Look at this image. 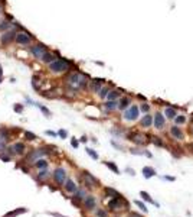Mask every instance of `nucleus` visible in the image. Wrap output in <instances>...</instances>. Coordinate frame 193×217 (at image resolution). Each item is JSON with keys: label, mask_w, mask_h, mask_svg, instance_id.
<instances>
[{"label": "nucleus", "mask_w": 193, "mask_h": 217, "mask_svg": "<svg viewBox=\"0 0 193 217\" xmlns=\"http://www.w3.org/2000/svg\"><path fill=\"white\" fill-rule=\"evenodd\" d=\"M58 135H59V136H61L62 139H65V138L68 136V132H66V130H64V129H61V130L58 132Z\"/></svg>", "instance_id": "58836bf2"}, {"label": "nucleus", "mask_w": 193, "mask_h": 217, "mask_svg": "<svg viewBox=\"0 0 193 217\" xmlns=\"http://www.w3.org/2000/svg\"><path fill=\"white\" fill-rule=\"evenodd\" d=\"M84 174V180H85V185H88V187H95L98 185V180H96L94 175H91L89 172H82Z\"/></svg>", "instance_id": "1a4fd4ad"}, {"label": "nucleus", "mask_w": 193, "mask_h": 217, "mask_svg": "<svg viewBox=\"0 0 193 217\" xmlns=\"http://www.w3.org/2000/svg\"><path fill=\"white\" fill-rule=\"evenodd\" d=\"M12 149H13L15 153H23L24 152V145L23 143H20V142H17V143H15V145L12 146Z\"/></svg>", "instance_id": "4be33fe9"}, {"label": "nucleus", "mask_w": 193, "mask_h": 217, "mask_svg": "<svg viewBox=\"0 0 193 217\" xmlns=\"http://www.w3.org/2000/svg\"><path fill=\"white\" fill-rule=\"evenodd\" d=\"M71 145H72L73 148H78V146H79V142H78V141H76V139L73 138L72 141H71Z\"/></svg>", "instance_id": "49530a36"}, {"label": "nucleus", "mask_w": 193, "mask_h": 217, "mask_svg": "<svg viewBox=\"0 0 193 217\" xmlns=\"http://www.w3.org/2000/svg\"><path fill=\"white\" fill-rule=\"evenodd\" d=\"M0 138H3V139H9V130L7 129H0Z\"/></svg>", "instance_id": "2f4dec72"}, {"label": "nucleus", "mask_w": 193, "mask_h": 217, "mask_svg": "<svg viewBox=\"0 0 193 217\" xmlns=\"http://www.w3.org/2000/svg\"><path fill=\"white\" fill-rule=\"evenodd\" d=\"M35 165H36V168L42 169V168H46V167H48V162H46L45 159H38V161L35 162Z\"/></svg>", "instance_id": "cd10ccee"}, {"label": "nucleus", "mask_w": 193, "mask_h": 217, "mask_svg": "<svg viewBox=\"0 0 193 217\" xmlns=\"http://www.w3.org/2000/svg\"><path fill=\"white\" fill-rule=\"evenodd\" d=\"M15 111H17V113H22V111H23V107H22V106H20V104H15Z\"/></svg>", "instance_id": "c03bdc74"}, {"label": "nucleus", "mask_w": 193, "mask_h": 217, "mask_svg": "<svg viewBox=\"0 0 193 217\" xmlns=\"http://www.w3.org/2000/svg\"><path fill=\"white\" fill-rule=\"evenodd\" d=\"M45 133L49 135V136H56V133H55V132H52V130H46Z\"/></svg>", "instance_id": "de8ad7c7"}, {"label": "nucleus", "mask_w": 193, "mask_h": 217, "mask_svg": "<svg viewBox=\"0 0 193 217\" xmlns=\"http://www.w3.org/2000/svg\"><path fill=\"white\" fill-rule=\"evenodd\" d=\"M192 132H193V130H192Z\"/></svg>", "instance_id": "5fc2aeb1"}, {"label": "nucleus", "mask_w": 193, "mask_h": 217, "mask_svg": "<svg viewBox=\"0 0 193 217\" xmlns=\"http://www.w3.org/2000/svg\"><path fill=\"white\" fill-rule=\"evenodd\" d=\"M53 180L56 181L59 185H64L66 183V172H65L64 168H56L53 171Z\"/></svg>", "instance_id": "0eeeda50"}, {"label": "nucleus", "mask_w": 193, "mask_h": 217, "mask_svg": "<svg viewBox=\"0 0 193 217\" xmlns=\"http://www.w3.org/2000/svg\"><path fill=\"white\" fill-rule=\"evenodd\" d=\"M40 61H42V62H45V64H50V62H53V61H55V55H53V54H50V52H46V54H45V55H43V58L40 59Z\"/></svg>", "instance_id": "412c9836"}, {"label": "nucleus", "mask_w": 193, "mask_h": 217, "mask_svg": "<svg viewBox=\"0 0 193 217\" xmlns=\"http://www.w3.org/2000/svg\"><path fill=\"white\" fill-rule=\"evenodd\" d=\"M170 133L173 135L176 139H182V138H183V133H182V130H180L177 126H171V129H170Z\"/></svg>", "instance_id": "aec40b11"}, {"label": "nucleus", "mask_w": 193, "mask_h": 217, "mask_svg": "<svg viewBox=\"0 0 193 217\" xmlns=\"http://www.w3.org/2000/svg\"><path fill=\"white\" fill-rule=\"evenodd\" d=\"M96 216L98 217H107V213H105L104 210H98V211H96Z\"/></svg>", "instance_id": "a18cd8bd"}, {"label": "nucleus", "mask_w": 193, "mask_h": 217, "mask_svg": "<svg viewBox=\"0 0 193 217\" xmlns=\"http://www.w3.org/2000/svg\"><path fill=\"white\" fill-rule=\"evenodd\" d=\"M108 93H110L108 88H101V91H99V97H101V99H105V97L108 96Z\"/></svg>", "instance_id": "473e14b6"}, {"label": "nucleus", "mask_w": 193, "mask_h": 217, "mask_svg": "<svg viewBox=\"0 0 193 217\" xmlns=\"http://www.w3.org/2000/svg\"><path fill=\"white\" fill-rule=\"evenodd\" d=\"M30 52H32V55L35 58L42 59L43 58V55H45L48 51H46V46H45L43 43H36V45L30 46Z\"/></svg>", "instance_id": "7ed1b4c3"}, {"label": "nucleus", "mask_w": 193, "mask_h": 217, "mask_svg": "<svg viewBox=\"0 0 193 217\" xmlns=\"http://www.w3.org/2000/svg\"><path fill=\"white\" fill-rule=\"evenodd\" d=\"M71 61H68V59L65 58H61L59 59H55L53 62H50L49 64V70L52 71V73H55V74H62L65 71H68L69 68H71Z\"/></svg>", "instance_id": "f03ea898"}, {"label": "nucleus", "mask_w": 193, "mask_h": 217, "mask_svg": "<svg viewBox=\"0 0 193 217\" xmlns=\"http://www.w3.org/2000/svg\"><path fill=\"white\" fill-rule=\"evenodd\" d=\"M66 87L71 90V91H78L81 88H85L87 87V84H88V77L84 74H81L78 71H75V73H71V74L66 77Z\"/></svg>", "instance_id": "f257e3e1"}, {"label": "nucleus", "mask_w": 193, "mask_h": 217, "mask_svg": "<svg viewBox=\"0 0 193 217\" xmlns=\"http://www.w3.org/2000/svg\"><path fill=\"white\" fill-rule=\"evenodd\" d=\"M120 200H121V197H117V198H113V200L108 203V209H111V210H118L121 207V203H120Z\"/></svg>", "instance_id": "4468645a"}, {"label": "nucleus", "mask_w": 193, "mask_h": 217, "mask_svg": "<svg viewBox=\"0 0 193 217\" xmlns=\"http://www.w3.org/2000/svg\"><path fill=\"white\" fill-rule=\"evenodd\" d=\"M130 103H131V101H130L128 97H124V99H121L120 103H118V108H120V110H127Z\"/></svg>", "instance_id": "6ab92c4d"}, {"label": "nucleus", "mask_w": 193, "mask_h": 217, "mask_svg": "<svg viewBox=\"0 0 193 217\" xmlns=\"http://www.w3.org/2000/svg\"><path fill=\"white\" fill-rule=\"evenodd\" d=\"M24 211H26V209H23V207H22V209H19V210H15V211H10V213H9V214H7L6 217H13V216H17V214H22V213H24Z\"/></svg>", "instance_id": "c756f323"}, {"label": "nucleus", "mask_w": 193, "mask_h": 217, "mask_svg": "<svg viewBox=\"0 0 193 217\" xmlns=\"http://www.w3.org/2000/svg\"><path fill=\"white\" fill-rule=\"evenodd\" d=\"M24 136H26V139H27V141H35V139H36V136H35L32 132H26V133H24Z\"/></svg>", "instance_id": "72a5a7b5"}, {"label": "nucleus", "mask_w": 193, "mask_h": 217, "mask_svg": "<svg viewBox=\"0 0 193 217\" xmlns=\"http://www.w3.org/2000/svg\"><path fill=\"white\" fill-rule=\"evenodd\" d=\"M130 141H133L134 143L137 145H143V143L147 142V139H145V136L143 133H134L130 136Z\"/></svg>", "instance_id": "f8f14e48"}, {"label": "nucleus", "mask_w": 193, "mask_h": 217, "mask_svg": "<svg viewBox=\"0 0 193 217\" xmlns=\"http://www.w3.org/2000/svg\"><path fill=\"white\" fill-rule=\"evenodd\" d=\"M3 13V4H0V15Z\"/></svg>", "instance_id": "603ef678"}, {"label": "nucleus", "mask_w": 193, "mask_h": 217, "mask_svg": "<svg viewBox=\"0 0 193 217\" xmlns=\"http://www.w3.org/2000/svg\"><path fill=\"white\" fill-rule=\"evenodd\" d=\"M140 108H141V111H144V113H147V111L150 110V106H148V104H145V103H144V104H141V107H140Z\"/></svg>", "instance_id": "79ce46f5"}, {"label": "nucleus", "mask_w": 193, "mask_h": 217, "mask_svg": "<svg viewBox=\"0 0 193 217\" xmlns=\"http://www.w3.org/2000/svg\"><path fill=\"white\" fill-rule=\"evenodd\" d=\"M1 81H3V77H1V75H0V83H1Z\"/></svg>", "instance_id": "864d4df0"}, {"label": "nucleus", "mask_w": 193, "mask_h": 217, "mask_svg": "<svg viewBox=\"0 0 193 217\" xmlns=\"http://www.w3.org/2000/svg\"><path fill=\"white\" fill-rule=\"evenodd\" d=\"M87 153H88V155H89V156H91L92 159H95V161L98 159V153H96V152H95L94 149H91V148H88V149H87Z\"/></svg>", "instance_id": "7c9ffc66"}, {"label": "nucleus", "mask_w": 193, "mask_h": 217, "mask_svg": "<svg viewBox=\"0 0 193 217\" xmlns=\"http://www.w3.org/2000/svg\"><path fill=\"white\" fill-rule=\"evenodd\" d=\"M65 190L68 192H76L78 188H76V184L73 183L72 180H68V181L65 183Z\"/></svg>", "instance_id": "2eb2a0df"}, {"label": "nucleus", "mask_w": 193, "mask_h": 217, "mask_svg": "<svg viewBox=\"0 0 193 217\" xmlns=\"http://www.w3.org/2000/svg\"><path fill=\"white\" fill-rule=\"evenodd\" d=\"M153 123L156 129H163V126H164V116L161 113H156L153 119Z\"/></svg>", "instance_id": "9d476101"}, {"label": "nucleus", "mask_w": 193, "mask_h": 217, "mask_svg": "<svg viewBox=\"0 0 193 217\" xmlns=\"http://www.w3.org/2000/svg\"><path fill=\"white\" fill-rule=\"evenodd\" d=\"M12 29V23L9 20H0V32H7Z\"/></svg>", "instance_id": "a211bd4d"}, {"label": "nucleus", "mask_w": 193, "mask_h": 217, "mask_svg": "<svg viewBox=\"0 0 193 217\" xmlns=\"http://www.w3.org/2000/svg\"><path fill=\"white\" fill-rule=\"evenodd\" d=\"M45 153H46V152H45L43 149H35L32 153L27 156V161H30V162H36V161H38L40 156H43Z\"/></svg>", "instance_id": "9b49d317"}, {"label": "nucleus", "mask_w": 193, "mask_h": 217, "mask_svg": "<svg viewBox=\"0 0 193 217\" xmlns=\"http://www.w3.org/2000/svg\"><path fill=\"white\" fill-rule=\"evenodd\" d=\"M84 203H85V207H87L88 210L95 209V204H96L95 197H92V195H88V197H85V200H84Z\"/></svg>", "instance_id": "ddd939ff"}, {"label": "nucleus", "mask_w": 193, "mask_h": 217, "mask_svg": "<svg viewBox=\"0 0 193 217\" xmlns=\"http://www.w3.org/2000/svg\"><path fill=\"white\" fill-rule=\"evenodd\" d=\"M105 192H107V194H108V195H113L114 198H117V197H121L120 194H118V192L115 191V190H114V188H105Z\"/></svg>", "instance_id": "c85d7f7f"}, {"label": "nucleus", "mask_w": 193, "mask_h": 217, "mask_svg": "<svg viewBox=\"0 0 193 217\" xmlns=\"http://www.w3.org/2000/svg\"><path fill=\"white\" fill-rule=\"evenodd\" d=\"M46 175H48V172H46V171H40L39 175H38V178H39V180H43V178H46Z\"/></svg>", "instance_id": "37998d69"}, {"label": "nucleus", "mask_w": 193, "mask_h": 217, "mask_svg": "<svg viewBox=\"0 0 193 217\" xmlns=\"http://www.w3.org/2000/svg\"><path fill=\"white\" fill-rule=\"evenodd\" d=\"M140 195L143 197V200L148 201V203H151V204H154V206H157V207H159V204H157V203H156V201H154L153 198L150 197V194H148V192H145V191H141V192H140Z\"/></svg>", "instance_id": "5701e85b"}, {"label": "nucleus", "mask_w": 193, "mask_h": 217, "mask_svg": "<svg viewBox=\"0 0 193 217\" xmlns=\"http://www.w3.org/2000/svg\"><path fill=\"white\" fill-rule=\"evenodd\" d=\"M105 108L107 110H114V108H118V103L115 100H108L105 103Z\"/></svg>", "instance_id": "b1692460"}, {"label": "nucleus", "mask_w": 193, "mask_h": 217, "mask_svg": "<svg viewBox=\"0 0 193 217\" xmlns=\"http://www.w3.org/2000/svg\"><path fill=\"white\" fill-rule=\"evenodd\" d=\"M153 143L157 146H163V142L160 141V138H153Z\"/></svg>", "instance_id": "ea45409f"}, {"label": "nucleus", "mask_w": 193, "mask_h": 217, "mask_svg": "<svg viewBox=\"0 0 193 217\" xmlns=\"http://www.w3.org/2000/svg\"><path fill=\"white\" fill-rule=\"evenodd\" d=\"M127 171H128V172H130V175H136V172H134L133 169H130V168H127Z\"/></svg>", "instance_id": "8fccbe9b"}, {"label": "nucleus", "mask_w": 193, "mask_h": 217, "mask_svg": "<svg viewBox=\"0 0 193 217\" xmlns=\"http://www.w3.org/2000/svg\"><path fill=\"white\" fill-rule=\"evenodd\" d=\"M151 125H153V117L150 116V114H145V116L141 119V126H143V127H150Z\"/></svg>", "instance_id": "dca6fc26"}, {"label": "nucleus", "mask_w": 193, "mask_h": 217, "mask_svg": "<svg viewBox=\"0 0 193 217\" xmlns=\"http://www.w3.org/2000/svg\"><path fill=\"white\" fill-rule=\"evenodd\" d=\"M138 113H140V108L137 107L136 104H133L124 111V119L128 120V122H133V120H136L138 117Z\"/></svg>", "instance_id": "20e7f679"}, {"label": "nucleus", "mask_w": 193, "mask_h": 217, "mask_svg": "<svg viewBox=\"0 0 193 217\" xmlns=\"http://www.w3.org/2000/svg\"><path fill=\"white\" fill-rule=\"evenodd\" d=\"M164 114L169 117V119H174V117L177 116V113H176V110L173 107H167L166 108V111H164Z\"/></svg>", "instance_id": "393cba45"}, {"label": "nucleus", "mask_w": 193, "mask_h": 217, "mask_svg": "<svg viewBox=\"0 0 193 217\" xmlns=\"http://www.w3.org/2000/svg\"><path fill=\"white\" fill-rule=\"evenodd\" d=\"M104 164H105V165H107L108 168H110L113 172H115V174H120V169L117 168V165H115L114 162H110V161H107V162H104Z\"/></svg>", "instance_id": "bb28decb"}, {"label": "nucleus", "mask_w": 193, "mask_h": 217, "mask_svg": "<svg viewBox=\"0 0 193 217\" xmlns=\"http://www.w3.org/2000/svg\"><path fill=\"white\" fill-rule=\"evenodd\" d=\"M4 148H6V139L0 138V150H3Z\"/></svg>", "instance_id": "a19ab883"}, {"label": "nucleus", "mask_w": 193, "mask_h": 217, "mask_svg": "<svg viewBox=\"0 0 193 217\" xmlns=\"http://www.w3.org/2000/svg\"><path fill=\"white\" fill-rule=\"evenodd\" d=\"M118 97H120V91H118V90L110 91V93H108V96H107V99H108V100H117Z\"/></svg>", "instance_id": "a878e982"}, {"label": "nucleus", "mask_w": 193, "mask_h": 217, "mask_svg": "<svg viewBox=\"0 0 193 217\" xmlns=\"http://www.w3.org/2000/svg\"><path fill=\"white\" fill-rule=\"evenodd\" d=\"M143 175H144V178H151L156 175V171L151 167H144L143 168Z\"/></svg>", "instance_id": "f3484780"}, {"label": "nucleus", "mask_w": 193, "mask_h": 217, "mask_svg": "<svg viewBox=\"0 0 193 217\" xmlns=\"http://www.w3.org/2000/svg\"><path fill=\"white\" fill-rule=\"evenodd\" d=\"M84 195H85V191H84V190H79V191H76L75 198H76V200H81V198H84Z\"/></svg>", "instance_id": "e433bc0d"}, {"label": "nucleus", "mask_w": 193, "mask_h": 217, "mask_svg": "<svg viewBox=\"0 0 193 217\" xmlns=\"http://www.w3.org/2000/svg\"><path fill=\"white\" fill-rule=\"evenodd\" d=\"M134 204H136V206H138V207L143 210V211H145V213H147V207H145V204H143L141 201H134Z\"/></svg>", "instance_id": "f704fd0d"}, {"label": "nucleus", "mask_w": 193, "mask_h": 217, "mask_svg": "<svg viewBox=\"0 0 193 217\" xmlns=\"http://www.w3.org/2000/svg\"><path fill=\"white\" fill-rule=\"evenodd\" d=\"M185 122H186V117L185 116H182V114H180V116L176 117V123H179V125H183Z\"/></svg>", "instance_id": "c9c22d12"}, {"label": "nucleus", "mask_w": 193, "mask_h": 217, "mask_svg": "<svg viewBox=\"0 0 193 217\" xmlns=\"http://www.w3.org/2000/svg\"><path fill=\"white\" fill-rule=\"evenodd\" d=\"M79 141H81V142H87V136H82Z\"/></svg>", "instance_id": "3c124183"}, {"label": "nucleus", "mask_w": 193, "mask_h": 217, "mask_svg": "<svg viewBox=\"0 0 193 217\" xmlns=\"http://www.w3.org/2000/svg\"><path fill=\"white\" fill-rule=\"evenodd\" d=\"M16 35H17V32H15V31L3 32L1 36H0V42H1V45H9V43H12L13 41H16Z\"/></svg>", "instance_id": "39448f33"}, {"label": "nucleus", "mask_w": 193, "mask_h": 217, "mask_svg": "<svg viewBox=\"0 0 193 217\" xmlns=\"http://www.w3.org/2000/svg\"><path fill=\"white\" fill-rule=\"evenodd\" d=\"M38 106H39V104H38ZM39 108H40V110H42V111H43V114H45V116H46V117H49V116H50V111H49V110H48V108H46V107H43V106H39Z\"/></svg>", "instance_id": "4c0bfd02"}, {"label": "nucleus", "mask_w": 193, "mask_h": 217, "mask_svg": "<svg viewBox=\"0 0 193 217\" xmlns=\"http://www.w3.org/2000/svg\"><path fill=\"white\" fill-rule=\"evenodd\" d=\"M164 180H169V181H174V177H163Z\"/></svg>", "instance_id": "09e8293b"}, {"label": "nucleus", "mask_w": 193, "mask_h": 217, "mask_svg": "<svg viewBox=\"0 0 193 217\" xmlns=\"http://www.w3.org/2000/svg\"><path fill=\"white\" fill-rule=\"evenodd\" d=\"M32 41V35L29 34V32H17L16 35V42L19 45H29Z\"/></svg>", "instance_id": "423d86ee"}, {"label": "nucleus", "mask_w": 193, "mask_h": 217, "mask_svg": "<svg viewBox=\"0 0 193 217\" xmlns=\"http://www.w3.org/2000/svg\"><path fill=\"white\" fill-rule=\"evenodd\" d=\"M102 83H104L102 78H95V80H92V81L89 83V90H91V93H99L101 91V84Z\"/></svg>", "instance_id": "6e6552de"}]
</instances>
